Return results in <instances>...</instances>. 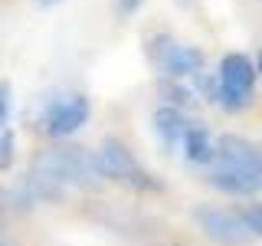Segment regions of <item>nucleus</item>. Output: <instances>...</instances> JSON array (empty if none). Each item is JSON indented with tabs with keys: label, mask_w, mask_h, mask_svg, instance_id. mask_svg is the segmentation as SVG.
I'll return each mask as SVG.
<instances>
[{
	"label": "nucleus",
	"mask_w": 262,
	"mask_h": 246,
	"mask_svg": "<svg viewBox=\"0 0 262 246\" xmlns=\"http://www.w3.org/2000/svg\"><path fill=\"white\" fill-rule=\"evenodd\" d=\"M207 184L229 197L262 194V145L243 135L216 138V158L210 164Z\"/></svg>",
	"instance_id": "nucleus-1"
},
{
	"label": "nucleus",
	"mask_w": 262,
	"mask_h": 246,
	"mask_svg": "<svg viewBox=\"0 0 262 246\" xmlns=\"http://www.w3.org/2000/svg\"><path fill=\"white\" fill-rule=\"evenodd\" d=\"M95 164H98V177L102 180H115V184H125V187L141 191V194L164 191V184L135 158V151L121 138H105L95 151Z\"/></svg>",
	"instance_id": "nucleus-2"
},
{
	"label": "nucleus",
	"mask_w": 262,
	"mask_h": 246,
	"mask_svg": "<svg viewBox=\"0 0 262 246\" xmlns=\"http://www.w3.org/2000/svg\"><path fill=\"white\" fill-rule=\"evenodd\" d=\"M256 66L243 53H226L216 69V105L226 112H243L256 95Z\"/></svg>",
	"instance_id": "nucleus-3"
},
{
	"label": "nucleus",
	"mask_w": 262,
	"mask_h": 246,
	"mask_svg": "<svg viewBox=\"0 0 262 246\" xmlns=\"http://www.w3.org/2000/svg\"><path fill=\"white\" fill-rule=\"evenodd\" d=\"M144 53L151 56V63L164 72V79H184V76H196L203 69V49L200 46H187L177 43L170 33H154L144 43Z\"/></svg>",
	"instance_id": "nucleus-4"
},
{
	"label": "nucleus",
	"mask_w": 262,
	"mask_h": 246,
	"mask_svg": "<svg viewBox=\"0 0 262 246\" xmlns=\"http://www.w3.org/2000/svg\"><path fill=\"white\" fill-rule=\"evenodd\" d=\"M89 115H92L89 95H82V92H62V95H56V98H49V102H46L43 131H46L49 138H56V141H62V138L76 135V131L85 125Z\"/></svg>",
	"instance_id": "nucleus-5"
},
{
	"label": "nucleus",
	"mask_w": 262,
	"mask_h": 246,
	"mask_svg": "<svg viewBox=\"0 0 262 246\" xmlns=\"http://www.w3.org/2000/svg\"><path fill=\"white\" fill-rule=\"evenodd\" d=\"M196 227L203 230V236H210L213 243L223 246H246L252 243V230L246 227V220L236 210H223V207H200L193 210Z\"/></svg>",
	"instance_id": "nucleus-6"
},
{
	"label": "nucleus",
	"mask_w": 262,
	"mask_h": 246,
	"mask_svg": "<svg viewBox=\"0 0 262 246\" xmlns=\"http://www.w3.org/2000/svg\"><path fill=\"white\" fill-rule=\"evenodd\" d=\"M151 121H154V135H158L161 148L167 154H174L177 148H180V141H184L187 125H190V121L184 118V112L174 109V105H161V109H154V118Z\"/></svg>",
	"instance_id": "nucleus-7"
},
{
	"label": "nucleus",
	"mask_w": 262,
	"mask_h": 246,
	"mask_svg": "<svg viewBox=\"0 0 262 246\" xmlns=\"http://www.w3.org/2000/svg\"><path fill=\"white\" fill-rule=\"evenodd\" d=\"M180 148H184V158L190 164H200V168L213 164V158H216V141H213L207 125H187Z\"/></svg>",
	"instance_id": "nucleus-8"
},
{
	"label": "nucleus",
	"mask_w": 262,
	"mask_h": 246,
	"mask_svg": "<svg viewBox=\"0 0 262 246\" xmlns=\"http://www.w3.org/2000/svg\"><path fill=\"white\" fill-rule=\"evenodd\" d=\"M161 95H164V105H174V109H180V112L193 102V89L180 86L177 79H164L161 82Z\"/></svg>",
	"instance_id": "nucleus-9"
},
{
	"label": "nucleus",
	"mask_w": 262,
	"mask_h": 246,
	"mask_svg": "<svg viewBox=\"0 0 262 246\" xmlns=\"http://www.w3.org/2000/svg\"><path fill=\"white\" fill-rule=\"evenodd\" d=\"M16 164V135L10 128L0 131V171H10Z\"/></svg>",
	"instance_id": "nucleus-10"
},
{
	"label": "nucleus",
	"mask_w": 262,
	"mask_h": 246,
	"mask_svg": "<svg viewBox=\"0 0 262 246\" xmlns=\"http://www.w3.org/2000/svg\"><path fill=\"white\" fill-rule=\"evenodd\" d=\"M10 109H13V89L10 82H0V131L10 125Z\"/></svg>",
	"instance_id": "nucleus-11"
},
{
	"label": "nucleus",
	"mask_w": 262,
	"mask_h": 246,
	"mask_svg": "<svg viewBox=\"0 0 262 246\" xmlns=\"http://www.w3.org/2000/svg\"><path fill=\"white\" fill-rule=\"evenodd\" d=\"M239 217L246 220V227L252 230V236H262V203H249Z\"/></svg>",
	"instance_id": "nucleus-12"
},
{
	"label": "nucleus",
	"mask_w": 262,
	"mask_h": 246,
	"mask_svg": "<svg viewBox=\"0 0 262 246\" xmlns=\"http://www.w3.org/2000/svg\"><path fill=\"white\" fill-rule=\"evenodd\" d=\"M138 7H141V0H115V10H118L121 16L138 13Z\"/></svg>",
	"instance_id": "nucleus-13"
},
{
	"label": "nucleus",
	"mask_w": 262,
	"mask_h": 246,
	"mask_svg": "<svg viewBox=\"0 0 262 246\" xmlns=\"http://www.w3.org/2000/svg\"><path fill=\"white\" fill-rule=\"evenodd\" d=\"M7 213H10V207L4 200V191H0V236H4V227H7Z\"/></svg>",
	"instance_id": "nucleus-14"
},
{
	"label": "nucleus",
	"mask_w": 262,
	"mask_h": 246,
	"mask_svg": "<svg viewBox=\"0 0 262 246\" xmlns=\"http://www.w3.org/2000/svg\"><path fill=\"white\" fill-rule=\"evenodd\" d=\"M256 72L262 76V49H259V56H256Z\"/></svg>",
	"instance_id": "nucleus-15"
},
{
	"label": "nucleus",
	"mask_w": 262,
	"mask_h": 246,
	"mask_svg": "<svg viewBox=\"0 0 262 246\" xmlns=\"http://www.w3.org/2000/svg\"><path fill=\"white\" fill-rule=\"evenodd\" d=\"M177 7H184V10H187V7H193V0H177Z\"/></svg>",
	"instance_id": "nucleus-16"
},
{
	"label": "nucleus",
	"mask_w": 262,
	"mask_h": 246,
	"mask_svg": "<svg viewBox=\"0 0 262 246\" xmlns=\"http://www.w3.org/2000/svg\"><path fill=\"white\" fill-rule=\"evenodd\" d=\"M36 4H43V7H53V4H59V0H36Z\"/></svg>",
	"instance_id": "nucleus-17"
},
{
	"label": "nucleus",
	"mask_w": 262,
	"mask_h": 246,
	"mask_svg": "<svg viewBox=\"0 0 262 246\" xmlns=\"http://www.w3.org/2000/svg\"><path fill=\"white\" fill-rule=\"evenodd\" d=\"M0 246H13L10 240H7V236H0Z\"/></svg>",
	"instance_id": "nucleus-18"
}]
</instances>
